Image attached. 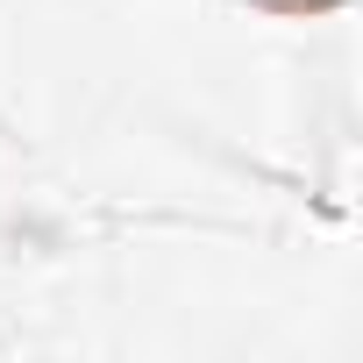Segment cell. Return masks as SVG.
Segmentation results:
<instances>
[{
    "label": "cell",
    "mask_w": 363,
    "mask_h": 363,
    "mask_svg": "<svg viewBox=\"0 0 363 363\" xmlns=\"http://www.w3.org/2000/svg\"><path fill=\"white\" fill-rule=\"evenodd\" d=\"M264 15H328V8H342V0H257Z\"/></svg>",
    "instance_id": "obj_1"
}]
</instances>
